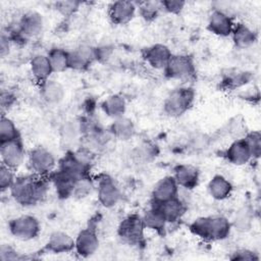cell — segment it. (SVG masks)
I'll list each match as a JSON object with an SVG mask.
<instances>
[{
	"instance_id": "obj_1",
	"label": "cell",
	"mask_w": 261,
	"mask_h": 261,
	"mask_svg": "<svg viewBox=\"0 0 261 261\" xmlns=\"http://www.w3.org/2000/svg\"><path fill=\"white\" fill-rule=\"evenodd\" d=\"M48 184L49 181L45 176L33 173L16 177L9 191L12 198L18 204L32 206L46 197L49 189Z\"/></svg>"
},
{
	"instance_id": "obj_2",
	"label": "cell",
	"mask_w": 261,
	"mask_h": 261,
	"mask_svg": "<svg viewBox=\"0 0 261 261\" xmlns=\"http://www.w3.org/2000/svg\"><path fill=\"white\" fill-rule=\"evenodd\" d=\"M191 231L206 241H221L229 236L231 224L223 216H203L190 225Z\"/></svg>"
},
{
	"instance_id": "obj_3",
	"label": "cell",
	"mask_w": 261,
	"mask_h": 261,
	"mask_svg": "<svg viewBox=\"0 0 261 261\" xmlns=\"http://www.w3.org/2000/svg\"><path fill=\"white\" fill-rule=\"evenodd\" d=\"M195 92L188 87H181L173 90L165 99L164 112L172 117L182 115L193 104Z\"/></svg>"
},
{
	"instance_id": "obj_4",
	"label": "cell",
	"mask_w": 261,
	"mask_h": 261,
	"mask_svg": "<svg viewBox=\"0 0 261 261\" xmlns=\"http://www.w3.org/2000/svg\"><path fill=\"white\" fill-rule=\"evenodd\" d=\"M54 155L44 147H37L30 151L28 155V165L30 170L37 175L46 176L55 167Z\"/></svg>"
},
{
	"instance_id": "obj_5",
	"label": "cell",
	"mask_w": 261,
	"mask_h": 261,
	"mask_svg": "<svg viewBox=\"0 0 261 261\" xmlns=\"http://www.w3.org/2000/svg\"><path fill=\"white\" fill-rule=\"evenodd\" d=\"M10 233L21 241H30L35 239L40 232L39 220L33 215H20L10 220Z\"/></svg>"
},
{
	"instance_id": "obj_6",
	"label": "cell",
	"mask_w": 261,
	"mask_h": 261,
	"mask_svg": "<svg viewBox=\"0 0 261 261\" xmlns=\"http://www.w3.org/2000/svg\"><path fill=\"white\" fill-rule=\"evenodd\" d=\"M163 70L168 79L189 80L195 74V65L192 57L184 54H172Z\"/></svg>"
},
{
	"instance_id": "obj_7",
	"label": "cell",
	"mask_w": 261,
	"mask_h": 261,
	"mask_svg": "<svg viewBox=\"0 0 261 261\" xmlns=\"http://www.w3.org/2000/svg\"><path fill=\"white\" fill-rule=\"evenodd\" d=\"M145 228L142 216L132 214L122 220L118 227V233L119 237L128 244L139 245L144 239Z\"/></svg>"
},
{
	"instance_id": "obj_8",
	"label": "cell",
	"mask_w": 261,
	"mask_h": 261,
	"mask_svg": "<svg viewBox=\"0 0 261 261\" xmlns=\"http://www.w3.org/2000/svg\"><path fill=\"white\" fill-rule=\"evenodd\" d=\"M1 163L11 169H15L21 165L24 159V149L20 139L0 143Z\"/></svg>"
},
{
	"instance_id": "obj_9",
	"label": "cell",
	"mask_w": 261,
	"mask_h": 261,
	"mask_svg": "<svg viewBox=\"0 0 261 261\" xmlns=\"http://www.w3.org/2000/svg\"><path fill=\"white\" fill-rule=\"evenodd\" d=\"M97 192L99 202L102 206L106 208H111L115 206L121 198L119 188L109 176H103L99 179Z\"/></svg>"
},
{
	"instance_id": "obj_10",
	"label": "cell",
	"mask_w": 261,
	"mask_h": 261,
	"mask_svg": "<svg viewBox=\"0 0 261 261\" xmlns=\"http://www.w3.org/2000/svg\"><path fill=\"white\" fill-rule=\"evenodd\" d=\"M99 248V239L96 230L93 227L82 229L75 241L74 250L81 257L92 256Z\"/></svg>"
},
{
	"instance_id": "obj_11",
	"label": "cell",
	"mask_w": 261,
	"mask_h": 261,
	"mask_svg": "<svg viewBox=\"0 0 261 261\" xmlns=\"http://www.w3.org/2000/svg\"><path fill=\"white\" fill-rule=\"evenodd\" d=\"M96 60L95 48L89 45H81L72 51H68L69 68L85 70Z\"/></svg>"
},
{
	"instance_id": "obj_12",
	"label": "cell",
	"mask_w": 261,
	"mask_h": 261,
	"mask_svg": "<svg viewBox=\"0 0 261 261\" xmlns=\"http://www.w3.org/2000/svg\"><path fill=\"white\" fill-rule=\"evenodd\" d=\"M136 3L132 1H115L109 6L108 13L110 19L116 24H125L129 22L137 11Z\"/></svg>"
},
{
	"instance_id": "obj_13",
	"label": "cell",
	"mask_w": 261,
	"mask_h": 261,
	"mask_svg": "<svg viewBox=\"0 0 261 261\" xmlns=\"http://www.w3.org/2000/svg\"><path fill=\"white\" fill-rule=\"evenodd\" d=\"M44 21L42 15L37 11L25 12L18 21L17 33L23 38L38 36L43 30Z\"/></svg>"
},
{
	"instance_id": "obj_14",
	"label": "cell",
	"mask_w": 261,
	"mask_h": 261,
	"mask_svg": "<svg viewBox=\"0 0 261 261\" xmlns=\"http://www.w3.org/2000/svg\"><path fill=\"white\" fill-rule=\"evenodd\" d=\"M233 22L229 15L219 9H214L208 19V30L214 35L220 37H227L231 35L233 30Z\"/></svg>"
},
{
	"instance_id": "obj_15",
	"label": "cell",
	"mask_w": 261,
	"mask_h": 261,
	"mask_svg": "<svg viewBox=\"0 0 261 261\" xmlns=\"http://www.w3.org/2000/svg\"><path fill=\"white\" fill-rule=\"evenodd\" d=\"M226 160L233 165H244L248 163L253 157L249 146L244 138L236 139L225 151Z\"/></svg>"
},
{
	"instance_id": "obj_16",
	"label": "cell",
	"mask_w": 261,
	"mask_h": 261,
	"mask_svg": "<svg viewBox=\"0 0 261 261\" xmlns=\"http://www.w3.org/2000/svg\"><path fill=\"white\" fill-rule=\"evenodd\" d=\"M171 56L169 48L163 44L152 45L144 51V59L156 69H164Z\"/></svg>"
},
{
	"instance_id": "obj_17",
	"label": "cell",
	"mask_w": 261,
	"mask_h": 261,
	"mask_svg": "<svg viewBox=\"0 0 261 261\" xmlns=\"http://www.w3.org/2000/svg\"><path fill=\"white\" fill-rule=\"evenodd\" d=\"M178 190L179 187L173 176H165L161 178L153 188V203H161L177 197Z\"/></svg>"
},
{
	"instance_id": "obj_18",
	"label": "cell",
	"mask_w": 261,
	"mask_h": 261,
	"mask_svg": "<svg viewBox=\"0 0 261 261\" xmlns=\"http://www.w3.org/2000/svg\"><path fill=\"white\" fill-rule=\"evenodd\" d=\"M153 204H155L158 207L163 217L165 218L166 222L168 223H173L179 220L185 214L187 209L186 203L178 197L169 199L161 203H153Z\"/></svg>"
},
{
	"instance_id": "obj_19",
	"label": "cell",
	"mask_w": 261,
	"mask_h": 261,
	"mask_svg": "<svg viewBox=\"0 0 261 261\" xmlns=\"http://www.w3.org/2000/svg\"><path fill=\"white\" fill-rule=\"evenodd\" d=\"M177 182L178 187L192 190L194 189L199 181V171L196 167L188 164H180L174 168L172 175Z\"/></svg>"
},
{
	"instance_id": "obj_20",
	"label": "cell",
	"mask_w": 261,
	"mask_h": 261,
	"mask_svg": "<svg viewBox=\"0 0 261 261\" xmlns=\"http://www.w3.org/2000/svg\"><path fill=\"white\" fill-rule=\"evenodd\" d=\"M30 68L35 80L41 84L49 80L53 72L48 55L44 54L34 55L30 60Z\"/></svg>"
},
{
	"instance_id": "obj_21",
	"label": "cell",
	"mask_w": 261,
	"mask_h": 261,
	"mask_svg": "<svg viewBox=\"0 0 261 261\" xmlns=\"http://www.w3.org/2000/svg\"><path fill=\"white\" fill-rule=\"evenodd\" d=\"M41 96L48 104L56 105L63 100L65 90L60 83L49 79L41 84Z\"/></svg>"
},
{
	"instance_id": "obj_22",
	"label": "cell",
	"mask_w": 261,
	"mask_h": 261,
	"mask_svg": "<svg viewBox=\"0 0 261 261\" xmlns=\"http://www.w3.org/2000/svg\"><path fill=\"white\" fill-rule=\"evenodd\" d=\"M47 249L53 253H67L74 249L73 239L64 231H54L51 233Z\"/></svg>"
},
{
	"instance_id": "obj_23",
	"label": "cell",
	"mask_w": 261,
	"mask_h": 261,
	"mask_svg": "<svg viewBox=\"0 0 261 261\" xmlns=\"http://www.w3.org/2000/svg\"><path fill=\"white\" fill-rule=\"evenodd\" d=\"M208 193L215 200L226 199L232 191L230 181L221 174L214 175L208 184Z\"/></svg>"
},
{
	"instance_id": "obj_24",
	"label": "cell",
	"mask_w": 261,
	"mask_h": 261,
	"mask_svg": "<svg viewBox=\"0 0 261 261\" xmlns=\"http://www.w3.org/2000/svg\"><path fill=\"white\" fill-rule=\"evenodd\" d=\"M231 36L234 45L240 49L249 48L257 41V34L244 23L236 24Z\"/></svg>"
},
{
	"instance_id": "obj_25",
	"label": "cell",
	"mask_w": 261,
	"mask_h": 261,
	"mask_svg": "<svg viewBox=\"0 0 261 261\" xmlns=\"http://www.w3.org/2000/svg\"><path fill=\"white\" fill-rule=\"evenodd\" d=\"M101 108L107 116L115 119L124 115L126 109V102L121 95L113 94L108 96L102 102Z\"/></svg>"
},
{
	"instance_id": "obj_26",
	"label": "cell",
	"mask_w": 261,
	"mask_h": 261,
	"mask_svg": "<svg viewBox=\"0 0 261 261\" xmlns=\"http://www.w3.org/2000/svg\"><path fill=\"white\" fill-rule=\"evenodd\" d=\"M135 124L132 119L123 116L117 117L111 123L109 133L118 140H128L135 135Z\"/></svg>"
},
{
	"instance_id": "obj_27",
	"label": "cell",
	"mask_w": 261,
	"mask_h": 261,
	"mask_svg": "<svg viewBox=\"0 0 261 261\" xmlns=\"http://www.w3.org/2000/svg\"><path fill=\"white\" fill-rule=\"evenodd\" d=\"M142 218H143L145 227L156 230V231H162L165 227V224L167 223L162 213L160 212V210L155 204H153L151 208L144 213Z\"/></svg>"
},
{
	"instance_id": "obj_28",
	"label": "cell",
	"mask_w": 261,
	"mask_h": 261,
	"mask_svg": "<svg viewBox=\"0 0 261 261\" xmlns=\"http://www.w3.org/2000/svg\"><path fill=\"white\" fill-rule=\"evenodd\" d=\"M53 72H61L69 68L68 64V51L62 48H53L48 52Z\"/></svg>"
},
{
	"instance_id": "obj_29",
	"label": "cell",
	"mask_w": 261,
	"mask_h": 261,
	"mask_svg": "<svg viewBox=\"0 0 261 261\" xmlns=\"http://www.w3.org/2000/svg\"><path fill=\"white\" fill-rule=\"evenodd\" d=\"M17 139H20V136L16 125L9 117L2 115L0 120V143L14 141Z\"/></svg>"
},
{
	"instance_id": "obj_30",
	"label": "cell",
	"mask_w": 261,
	"mask_h": 261,
	"mask_svg": "<svg viewBox=\"0 0 261 261\" xmlns=\"http://www.w3.org/2000/svg\"><path fill=\"white\" fill-rule=\"evenodd\" d=\"M84 130V122L82 120H70L63 124L61 127L62 139L67 143H71L82 135Z\"/></svg>"
},
{
	"instance_id": "obj_31",
	"label": "cell",
	"mask_w": 261,
	"mask_h": 261,
	"mask_svg": "<svg viewBox=\"0 0 261 261\" xmlns=\"http://www.w3.org/2000/svg\"><path fill=\"white\" fill-rule=\"evenodd\" d=\"M160 9H162L161 2L147 1V2H142L139 5V12L142 15V17L146 20H152L156 18Z\"/></svg>"
},
{
	"instance_id": "obj_32",
	"label": "cell",
	"mask_w": 261,
	"mask_h": 261,
	"mask_svg": "<svg viewBox=\"0 0 261 261\" xmlns=\"http://www.w3.org/2000/svg\"><path fill=\"white\" fill-rule=\"evenodd\" d=\"M244 139L249 146L252 157L258 158L261 154V135H260V133L257 130L248 133L244 137Z\"/></svg>"
},
{
	"instance_id": "obj_33",
	"label": "cell",
	"mask_w": 261,
	"mask_h": 261,
	"mask_svg": "<svg viewBox=\"0 0 261 261\" xmlns=\"http://www.w3.org/2000/svg\"><path fill=\"white\" fill-rule=\"evenodd\" d=\"M15 178L16 177L14 176L13 169H11L8 166L1 163V167H0V190H1V192L10 190Z\"/></svg>"
},
{
	"instance_id": "obj_34",
	"label": "cell",
	"mask_w": 261,
	"mask_h": 261,
	"mask_svg": "<svg viewBox=\"0 0 261 261\" xmlns=\"http://www.w3.org/2000/svg\"><path fill=\"white\" fill-rule=\"evenodd\" d=\"M92 188H93V184L91 181L90 176L83 177L76 181L72 192V196L77 198H84L90 194Z\"/></svg>"
},
{
	"instance_id": "obj_35",
	"label": "cell",
	"mask_w": 261,
	"mask_h": 261,
	"mask_svg": "<svg viewBox=\"0 0 261 261\" xmlns=\"http://www.w3.org/2000/svg\"><path fill=\"white\" fill-rule=\"evenodd\" d=\"M80 7L77 1H58L55 3V9L64 16L73 14Z\"/></svg>"
},
{
	"instance_id": "obj_36",
	"label": "cell",
	"mask_w": 261,
	"mask_h": 261,
	"mask_svg": "<svg viewBox=\"0 0 261 261\" xmlns=\"http://www.w3.org/2000/svg\"><path fill=\"white\" fill-rule=\"evenodd\" d=\"M234 226L242 231H246L249 230L251 227V215L250 212L247 209H242L237 217H236V221H234Z\"/></svg>"
},
{
	"instance_id": "obj_37",
	"label": "cell",
	"mask_w": 261,
	"mask_h": 261,
	"mask_svg": "<svg viewBox=\"0 0 261 261\" xmlns=\"http://www.w3.org/2000/svg\"><path fill=\"white\" fill-rule=\"evenodd\" d=\"M186 5L185 1L181 0H165L161 1V7L168 13L177 14L179 13Z\"/></svg>"
},
{
	"instance_id": "obj_38",
	"label": "cell",
	"mask_w": 261,
	"mask_h": 261,
	"mask_svg": "<svg viewBox=\"0 0 261 261\" xmlns=\"http://www.w3.org/2000/svg\"><path fill=\"white\" fill-rule=\"evenodd\" d=\"M249 81V75L248 73H244V72H241V73H234L233 75L231 76H228L226 80H225V84L227 85V87L229 88H238L244 84H246L247 82Z\"/></svg>"
},
{
	"instance_id": "obj_39",
	"label": "cell",
	"mask_w": 261,
	"mask_h": 261,
	"mask_svg": "<svg viewBox=\"0 0 261 261\" xmlns=\"http://www.w3.org/2000/svg\"><path fill=\"white\" fill-rule=\"evenodd\" d=\"M231 260H257L258 256L250 250L247 249H241L232 253L230 256Z\"/></svg>"
},
{
	"instance_id": "obj_40",
	"label": "cell",
	"mask_w": 261,
	"mask_h": 261,
	"mask_svg": "<svg viewBox=\"0 0 261 261\" xmlns=\"http://www.w3.org/2000/svg\"><path fill=\"white\" fill-rule=\"evenodd\" d=\"M0 258L2 260H15L17 259V254L16 252L7 246H2L1 251H0Z\"/></svg>"
},
{
	"instance_id": "obj_41",
	"label": "cell",
	"mask_w": 261,
	"mask_h": 261,
	"mask_svg": "<svg viewBox=\"0 0 261 261\" xmlns=\"http://www.w3.org/2000/svg\"><path fill=\"white\" fill-rule=\"evenodd\" d=\"M0 51H1V56L4 57L6 54H8L9 52V48H10V43H11V38L9 36H6L4 34H2L1 39H0Z\"/></svg>"
},
{
	"instance_id": "obj_42",
	"label": "cell",
	"mask_w": 261,
	"mask_h": 261,
	"mask_svg": "<svg viewBox=\"0 0 261 261\" xmlns=\"http://www.w3.org/2000/svg\"><path fill=\"white\" fill-rule=\"evenodd\" d=\"M13 99H14V97L9 92H6V93L2 92L1 93V105H2V108L6 107V106L9 107L13 103Z\"/></svg>"
}]
</instances>
